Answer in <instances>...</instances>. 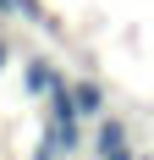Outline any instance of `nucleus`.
<instances>
[{
    "mask_svg": "<svg viewBox=\"0 0 154 160\" xmlns=\"http://www.w3.org/2000/svg\"><path fill=\"white\" fill-rule=\"evenodd\" d=\"M121 144H132V132H127V122L121 116H99V127H94V138H88V149H94V160L99 155H110V149H121Z\"/></svg>",
    "mask_w": 154,
    "mask_h": 160,
    "instance_id": "obj_1",
    "label": "nucleus"
},
{
    "mask_svg": "<svg viewBox=\"0 0 154 160\" xmlns=\"http://www.w3.org/2000/svg\"><path fill=\"white\" fill-rule=\"evenodd\" d=\"M61 83V72H55V61L50 55H28V66H22V88H28L33 99H44L50 88Z\"/></svg>",
    "mask_w": 154,
    "mask_h": 160,
    "instance_id": "obj_2",
    "label": "nucleus"
},
{
    "mask_svg": "<svg viewBox=\"0 0 154 160\" xmlns=\"http://www.w3.org/2000/svg\"><path fill=\"white\" fill-rule=\"evenodd\" d=\"M72 99H77V116H88V122H99V116L110 111L105 83H99V78H77V83H72Z\"/></svg>",
    "mask_w": 154,
    "mask_h": 160,
    "instance_id": "obj_3",
    "label": "nucleus"
},
{
    "mask_svg": "<svg viewBox=\"0 0 154 160\" xmlns=\"http://www.w3.org/2000/svg\"><path fill=\"white\" fill-rule=\"evenodd\" d=\"M44 144L55 149V155H77V149H83V122L50 116V122H44Z\"/></svg>",
    "mask_w": 154,
    "mask_h": 160,
    "instance_id": "obj_4",
    "label": "nucleus"
},
{
    "mask_svg": "<svg viewBox=\"0 0 154 160\" xmlns=\"http://www.w3.org/2000/svg\"><path fill=\"white\" fill-rule=\"evenodd\" d=\"M0 17H6V22H33V28H55L39 0H0Z\"/></svg>",
    "mask_w": 154,
    "mask_h": 160,
    "instance_id": "obj_5",
    "label": "nucleus"
},
{
    "mask_svg": "<svg viewBox=\"0 0 154 160\" xmlns=\"http://www.w3.org/2000/svg\"><path fill=\"white\" fill-rule=\"evenodd\" d=\"M99 160H138V149H132V144H121V149H110V155H99Z\"/></svg>",
    "mask_w": 154,
    "mask_h": 160,
    "instance_id": "obj_6",
    "label": "nucleus"
},
{
    "mask_svg": "<svg viewBox=\"0 0 154 160\" xmlns=\"http://www.w3.org/2000/svg\"><path fill=\"white\" fill-rule=\"evenodd\" d=\"M33 160H61V155H55V149H50L44 138H39V149H33Z\"/></svg>",
    "mask_w": 154,
    "mask_h": 160,
    "instance_id": "obj_7",
    "label": "nucleus"
},
{
    "mask_svg": "<svg viewBox=\"0 0 154 160\" xmlns=\"http://www.w3.org/2000/svg\"><path fill=\"white\" fill-rule=\"evenodd\" d=\"M6 66H11V44L0 39V72H6Z\"/></svg>",
    "mask_w": 154,
    "mask_h": 160,
    "instance_id": "obj_8",
    "label": "nucleus"
},
{
    "mask_svg": "<svg viewBox=\"0 0 154 160\" xmlns=\"http://www.w3.org/2000/svg\"><path fill=\"white\" fill-rule=\"evenodd\" d=\"M149 160H154V155H149Z\"/></svg>",
    "mask_w": 154,
    "mask_h": 160,
    "instance_id": "obj_9",
    "label": "nucleus"
}]
</instances>
